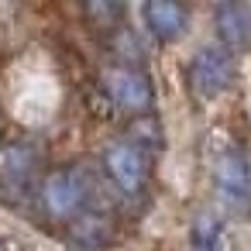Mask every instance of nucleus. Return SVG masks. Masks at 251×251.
Returning a JSON list of instances; mask_svg holds the SVG:
<instances>
[{
  "label": "nucleus",
  "instance_id": "7",
  "mask_svg": "<svg viewBox=\"0 0 251 251\" xmlns=\"http://www.w3.org/2000/svg\"><path fill=\"white\" fill-rule=\"evenodd\" d=\"M141 18H145V28L158 42H179L189 28V14L176 0H148L141 7Z\"/></svg>",
  "mask_w": 251,
  "mask_h": 251
},
{
  "label": "nucleus",
  "instance_id": "9",
  "mask_svg": "<svg viewBox=\"0 0 251 251\" xmlns=\"http://www.w3.org/2000/svg\"><path fill=\"white\" fill-rule=\"evenodd\" d=\"M189 251H230L227 224L213 210H200L189 220Z\"/></svg>",
  "mask_w": 251,
  "mask_h": 251
},
{
  "label": "nucleus",
  "instance_id": "5",
  "mask_svg": "<svg viewBox=\"0 0 251 251\" xmlns=\"http://www.w3.org/2000/svg\"><path fill=\"white\" fill-rule=\"evenodd\" d=\"M234 79V59L224 45H203L189 59V86L200 97H220Z\"/></svg>",
  "mask_w": 251,
  "mask_h": 251
},
{
  "label": "nucleus",
  "instance_id": "2",
  "mask_svg": "<svg viewBox=\"0 0 251 251\" xmlns=\"http://www.w3.org/2000/svg\"><path fill=\"white\" fill-rule=\"evenodd\" d=\"M100 83H103L107 97L117 107L131 110L134 117L138 114H151L155 90H151V79H148L145 69H138V66H110V69L100 73Z\"/></svg>",
  "mask_w": 251,
  "mask_h": 251
},
{
  "label": "nucleus",
  "instance_id": "3",
  "mask_svg": "<svg viewBox=\"0 0 251 251\" xmlns=\"http://www.w3.org/2000/svg\"><path fill=\"white\" fill-rule=\"evenodd\" d=\"M213 189L234 210L251 203V162L241 148H224L213 158Z\"/></svg>",
  "mask_w": 251,
  "mask_h": 251
},
{
  "label": "nucleus",
  "instance_id": "12",
  "mask_svg": "<svg viewBox=\"0 0 251 251\" xmlns=\"http://www.w3.org/2000/svg\"><path fill=\"white\" fill-rule=\"evenodd\" d=\"M83 14L100 18V21H103V28H110V21H114V18H121V14H124V7H121V4H83Z\"/></svg>",
  "mask_w": 251,
  "mask_h": 251
},
{
  "label": "nucleus",
  "instance_id": "1",
  "mask_svg": "<svg viewBox=\"0 0 251 251\" xmlns=\"http://www.w3.org/2000/svg\"><path fill=\"white\" fill-rule=\"evenodd\" d=\"M42 206L52 220H73L90 203V172L83 165H62L42 179Z\"/></svg>",
  "mask_w": 251,
  "mask_h": 251
},
{
  "label": "nucleus",
  "instance_id": "11",
  "mask_svg": "<svg viewBox=\"0 0 251 251\" xmlns=\"http://www.w3.org/2000/svg\"><path fill=\"white\" fill-rule=\"evenodd\" d=\"M121 141H127V145L138 148L141 155H155V151H162L165 134H162V124H158L155 114H138V117L127 124V131H124Z\"/></svg>",
  "mask_w": 251,
  "mask_h": 251
},
{
  "label": "nucleus",
  "instance_id": "6",
  "mask_svg": "<svg viewBox=\"0 0 251 251\" xmlns=\"http://www.w3.org/2000/svg\"><path fill=\"white\" fill-rule=\"evenodd\" d=\"M38 148L35 141L21 138V141H7L0 148V196H11V193H25L38 172Z\"/></svg>",
  "mask_w": 251,
  "mask_h": 251
},
{
  "label": "nucleus",
  "instance_id": "4",
  "mask_svg": "<svg viewBox=\"0 0 251 251\" xmlns=\"http://www.w3.org/2000/svg\"><path fill=\"white\" fill-rule=\"evenodd\" d=\"M103 172L110 176V182L124 193V196H138L148 186V155H141L138 148H131L127 141H110L103 148Z\"/></svg>",
  "mask_w": 251,
  "mask_h": 251
},
{
  "label": "nucleus",
  "instance_id": "8",
  "mask_svg": "<svg viewBox=\"0 0 251 251\" xmlns=\"http://www.w3.org/2000/svg\"><path fill=\"white\" fill-rule=\"evenodd\" d=\"M66 237H69L76 248H83V251H100V248H107V244L114 241V220H110L107 213L86 206L83 213H76V217L66 224Z\"/></svg>",
  "mask_w": 251,
  "mask_h": 251
},
{
  "label": "nucleus",
  "instance_id": "10",
  "mask_svg": "<svg viewBox=\"0 0 251 251\" xmlns=\"http://www.w3.org/2000/svg\"><path fill=\"white\" fill-rule=\"evenodd\" d=\"M217 21V35L224 42V49H244L251 45V11L241 4H220L213 11Z\"/></svg>",
  "mask_w": 251,
  "mask_h": 251
}]
</instances>
